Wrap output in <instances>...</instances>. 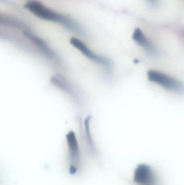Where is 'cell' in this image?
<instances>
[{
  "label": "cell",
  "instance_id": "1",
  "mask_svg": "<svg viewBox=\"0 0 184 185\" xmlns=\"http://www.w3.org/2000/svg\"><path fill=\"white\" fill-rule=\"evenodd\" d=\"M25 6L37 17L60 23L73 32L82 33L81 29L79 26L72 19L48 8L40 2L35 1H29L26 3Z\"/></svg>",
  "mask_w": 184,
  "mask_h": 185
},
{
  "label": "cell",
  "instance_id": "2",
  "mask_svg": "<svg viewBox=\"0 0 184 185\" xmlns=\"http://www.w3.org/2000/svg\"><path fill=\"white\" fill-rule=\"evenodd\" d=\"M147 77L149 81L159 85L166 91L178 93L184 91L182 81L166 74L156 70H148Z\"/></svg>",
  "mask_w": 184,
  "mask_h": 185
},
{
  "label": "cell",
  "instance_id": "3",
  "mask_svg": "<svg viewBox=\"0 0 184 185\" xmlns=\"http://www.w3.org/2000/svg\"><path fill=\"white\" fill-rule=\"evenodd\" d=\"M70 43L89 60L92 61L97 65H100L107 71H111L113 67V62L109 58L96 54L89 48L86 44L77 38L72 37L70 40Z\"/></svg>",
  "mask_w": 184,
  "mask_h": 185
},
{
  "label": "cell",
  "instance_id": "4",
  "mask_svg": "<svg viewBox=\"0 0 184 185\" xmlns=\"http://www.w3.org/2000/svg\"><path fill=\"white\" fill-rule=\"evenodd\" d=\"M50 82L53 86L68 95L75 102L81 101L79 92L64 76L61 74H56L55 75L52 76L50 79Z\"/></svg>",
  "mask_w": 184,
  "mask_h": 185
},
{
  "label": "cell",
  "instance_id": "5",
  "mask_svg": "<svg viewBox=\"0 0 184 185\" xmlns=\"http://www.w3.org/2000/svg\"><path fill=\"white\" fill-rule=\"evenodd\" d=\"M133 180L143 185H153L156 177L152 168L146 164H140L135 169Z\"/></svg>",
  "mask_w": 184,
  "mask_h": 185
},
{
  "label": "cell",
  "instance_id": "6",
  "mask_svg": "<svg viewBox=\"0 0 184 185\" xmlns=\"http://www.w3.org/2000/svg\"><path fill=\"white\" fill-rule=\"evenodd\" d=\"M24 34L26 35V37L32 41L35 45H36L37 47L42 52L43 54H44V55L47 58H49L50 60L54 61V63L56 64H60L61 60L60 58L43 40L39 37L35 36L30 32H24Z\"/></svg>",
  "mask_w": 184,
  "mask_h": 185
},
{
  "label": "cell",
  "instance_id": "7",
  "mask_svg": "<svg viewBox=\"0 0 184 185\" xmlns=\"http://www.w3.org/2000/svg\"><path fill=\"white\" fill-rule=\"evenodd\" d=\"M66 140L68 146L69 159L71 165L76 166L80 161V151L79 144L75 132L69 131L66 135Z\"/></svg>",
  "mask_w": 184,
  "mask_h": 185
},
{
  "label": "cell",
  "instance_id": "8",
  "mask_svg": "<svg viewBox=\"0 0 184 185\" xmlns=\"http://www.w3.org/2000/svg\"><path fill=\"white\" fill-rule=\"evenodd\" d=\"M132 39L136 43L143 48L148 54L153 56L158 55V52L156 47L146 37L140 28L135 29L132 35Z\"/></svg>",
  "mask_w": 184,
  "mask_h": 185
},
{
  "label": "cell",
  "instance_id": "9",
  "mask_svg": "<svg viewBox=\"0 0 184 185\" xmlns=\"http://www.w3.org/2000/svg\"><path fill=\"white\" fill-rule=\"evenodd\" d=\"M91 120V116L88 115L84 120V130L86 133V141L88 148L90 149V152L91 153L95 154L97 152V149L94 141L92 138V134L91 133V128H90Z\"/></svg>",
  "mask_w": 184,
  "mask_h": 185
},
{
  "label": "cell",
  "instance_id": "10",
  "mask_svg": "<svg viewBox=\"0 0 184 185\" xmlns=\"http://www.w3.org/2000/svg\"><path fill=\"white\" fill-rule=\"evenodd\" d=\"M77 168L76 166H73V165H70V168H69V172L71 174H75L77 173Z\"/></svg>",
  "mask_w": 184,
  "mask_h": 185
},
{
  "label": "cell",
  "instance_id": "11",
  "mask_svg": "<svg viewBox=\"0 0 184 185\" xmlns=\"http://www.w3.org/2000/svg\"><path fill=\"white\" fill-rule=\"evenodd\" d=\"M148 1L152 5H156L157 2V0H148Z\"/></svg>",
  "mask_w": 184,
  "mask_h": 185
}]
</instances>
